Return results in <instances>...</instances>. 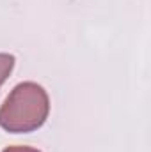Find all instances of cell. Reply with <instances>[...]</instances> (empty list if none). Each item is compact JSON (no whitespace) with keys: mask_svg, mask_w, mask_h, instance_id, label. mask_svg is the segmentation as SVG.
<instances>
[{"mask_svg":"<svg viewBox=\"0 0 151 152\" xmlns=\"http://www.w3.org/2000/svg\"><path fill=\"white\" fill-rule=\"evenodd\" d=\"M14 57L11 53H0V87L4 85V81L9 78L14 67Z\"/></svg>","mask_w":151,"mask_h":152,"instance_id":"2","label":"cell"},{"mask_svg":"<svg viewBox=\"0 0 151 152\" xmlns=\"http://www.w3.org/2000/svg\"><path fill=\"white\" fill-rule=\"evenodd\" d=\"M2 152H41L34 147H25V145H13V147H5Z\"/></svg>","mask_w":151,"mask_h":152,"instance_id":"3","label":"cell"},{"mask_svg":"<svg viewBox=\"0 0 151 152\" xmlns=\"http://www.w3.org/2000/svg\"><path fill=\"white\" fill-rule=\"evenodd\" d=\"M50 115V97L36 81L18 83L0 106V127L7 133H32Z\"/></svg>","mask_w":151,"mask_h":152,"instance_id":"1","label":"cell"}]
</instances>
